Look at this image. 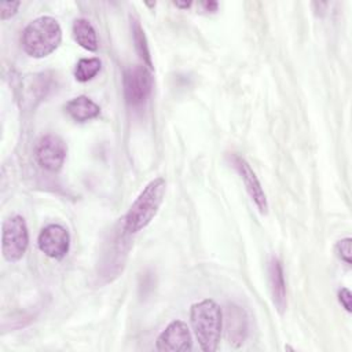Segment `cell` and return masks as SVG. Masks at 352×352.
<instances>
[{
  "instance_id": "277c9868",
  "label": "cell",
  "mask_w": 352,
  "mask_h": 352,
  "mask_svg": "<svg viewBox=\"0 0 352 352\" xmlns=\"http://www.w3.org/2000/svg\"><path fill=\"white\" fill-rule=\"evenodd\" d=\"M29 246V231L22 216L7 217L1 226V253L10 263L19 261Z\"/></svg>"
},
{
  "instance_id": "e0dca14e",
  "label": "cell",
  "mask_w": 352,
  "mask_h": 352,
  "mask_svg": "<svg viewBox=\"0 0 352 352\" xmlns=\"http://www.w3.org/2000/svg\"><path fill=\"white\" fill-rule=\"evenodd\" d=\"M21 6V1H1L0 3V14L1 21H6L11 16H14Z\"/></svg>"
},
{
  "instance_id": "ac0fdd59",
  "label": "cell",
  "mask_w": 352,
  "mask_h": 352,
  "mask_svg": "<svg viewBox=\"0 0 352 352\" xmlns=\"http://www.w3.org/2000/svg\"><path fill=\"white\" fill-rule=\"evenodd\" d=\"M338 301H340V304L345 308L346 312H351V311H352V304H351V301H352V294H351L349 289L342 287V289L338 290Z\"/></svg>"
},
{
  "instance_id": "52a82bcc",
  "label": "cell",
  "mask_w": 352,
  "mask_h": 352,
  "mask_svg": "<svg viewBox=\"0 0 352 352\" xmlns=\"http://www.w3.org/2000/svg\"><path fill=\"white\" fill-rule=\"evenodd\" d=\"M37 245L47 257L62 260L70 249V234L60 224H48L40 231Z\"/></svg>"
},
{
  "instance_id": "d6986e66",
  "label": "cell",
  "mask_w": 352,
  "mask_h": 352,
  "mask_svg": "<svg viewBox=\"0 0 352 352\" xmlns=\"http://www.w3.org/2000/svg\"><path fill=\"white\" fill-rule=\"evenodd\" d=\"M202 6L205 7L206 11H210V12L216 11V8H217V3L216 1H204Z\"/></svg>"
},
{
  "instance_id": "5b68a950",
  "label": "cell",
  "mask_w": 352,
  "mask_h": 352,
  "mask_svg": "<svg viewBox=\"0 0 352 352\" xmlns=\"http://www.w3.org/2000/svg\"><path fill=\"white\" fill-rule=\"evenodd\" d=\"M151 70L144 65H135L124 73V95L129 106H140L153 91Z\"/></svg>"
},
{
  "instance_id": "4fadbf2b",
  "label": "cell",
  "mask_w": 352,
  "mask_h": 352,
  "mask_svg": "<svg viewBox=\"0 0 352 352\" xmlns=\"http://www.w3.org/2000/svg\"><path fill=\"white\" fill-rule=\"evenodd\" d=\"M73 37L80 47L95 52L98 50V37L92 23L85 18H77L73 22Z\"/></svg>"
},
{
  "instance_id": "30bf717a",
  "label": "cell",
  "mask_w": 352,
  "mask_h": 352,
  "mask_svg": "<svg viewBox=\"0 0 352 352\" xmlns=\"http://www.w3.org/2000/svg\"><path fill=\"white\" fill-rule=\"evenodd\" d=\"M223 320H226V334L230 345L239 348L248 336V318L245 311L241 307L231 304L227 307L226 318H223Z\"/></svg>"
},
{
  "instance_id": "5bb4252c",
  "label": "cell",
  "mask_w": 352,
  "mask_h": 352,
  "mask_svg": "<svg viewBox=\"0 0 352 352\" xmlns=\"http://www.w3.org/2000/svg\"><path fill=\"white\" fill-rule=\"evenodd\" d=\"M131 29H132V38H133V44H135V50H136L138 55L143 60V65L147 66L150 70H153V62H151V55H150L147 38H146L144 30L140 26L139 21L133 19L132 23H131Z\"/></svg>"
},
{
  "instance_id": "9a60e30c",
  "label": "cell",
  "mask_w": 352,
  "mask_h": 352,
  "mask_svg": "<svg viewBox=\"0 0 352 352\" xmlns=\"http://www.w3.org/2000/svg\"><path fill=\"white\" fill-rule=\"evenodd\" d=\"M100 67L102 62L99 58H81L74 67V77L80 82H87L100 72Z\"/></svg>"
},
{
  "instance_id": "8fae6325",
  "label": "cell",
  "mask_w": 352,
  "mask_h": 352,
  "mask_svg": "<svg viewBox=\"0 0 352 352\" xmlns=\"http://www.w3.org/2000/svg\"><path fill=\"white\" fill-rule=\"evenodd\" d=\"M268 280L274 305L279 314H283L287 308V290L283 275V268L276 257H271L268 264Z\"/></svg>"
},
{
  "instance_id": "7c38bea8",
  "label": "cell",
  "mask_w": 352,
  "mask_h": 352,
  "mask_svg": "<svg viewBox=\"0 0 352 352\" xmlns=\"http://www.w3.org/2000/svg\"><path fill=\"white\" fill-rule=\"evenodd\" d=\"M66 113L77 122H87L99 116L100 107L88 96H76L65 104Z\"/></svg>"
},
{
  "instance_id": "2e32d148",
  "label": "cell",
  "mask_w": 352,
  "mask_h": 352,
  "mask_svg": "<svg viewBox=\"0 0 352 352\" xmlns=\"http://www.w3.org/2000/svg\"><path fill=\"white\" fill-rule=\"evenodd\" d=\"M351 238L346 236V238H342L340 239L337 243H336V253L337 256L345 263V264H351L352 263V258H351Z\"/></svg>"
},
{
  "instance_id": "9c48e42d",
  "label": "cell",
  "mask_w": 352,
  "mask_h": 352,
  "mask_svg": "<svg viewBox=\"0 0 352 352\" xmlns=\"http://www.w3.org/2000/svg\"><path fill=\"white\" fill-rule=\"evenodd\" d=\"M231 162H232V166L235 168V170L238 172V175L241 176L243 184H245V188L250 197V199L254 202V205L257 206L258 212L263 213V214H267L268 212V202H267V195L260 184V180L257 179L254 170L250 168L249 162L234 154L231 157Z\"/></svg>"
},
{
  "instance_id": "6da1fadb",
  "label": "cell",
  "mask_w": 352,
  "mask_h": 352,
  "mask_svg": "<svg viewBox=\"0 0 352 352\" xmlns=\"http://www.w3.org/2000/svg\"><path fill=\"white\" fill-rule=\"evenodd\" d=\"M190 322L199 348L204 352H214L223 330V311L220 305L212 298L192 304L190 308Z\"/></svg>"
},
{
  "instance_id": "8992f818",
  "label": "cell",
  "mask_w": 352,
  "mask_h": 352,
  "mask_svg": "<svg viewBox=\"0 0 352 352\" xmlns=\"http://www.w3.org/2000/svg\"><path fill=\"white\" fill-rule=\"evenodd\" d=\"M34 154L41 168L48 172H58L66 160L67 147L59 136L48 133L38 139Z\"/></svg>"
},
{
  "instance_id": "ffe728a7",
  "label": "cell",
  "mask_w": 352,
  "mask_h": 352,
  "mask_svg": "<svg viewBox=\"0 0 352 352\" xmlns=\"http://www.w3.org/2000/svg\"><path fill=\"white\" fill-rule=\"evenodd\" d=\"M173 4L179 8H188L191 6V1H183V3L182 1H173Z\"/></svg>"
},
{
  "instance_id": "3957f363",
  "label": "cell",
  "mask_w": 352,
  "mask_h": 352,
  "mask_svg": "<svg viewBox=\"0 0 352 352\" xmlns=\"http://www.w3.org/2000/svg\"><path fill=\"white\" fill-rule=\"evenodd\" d=\"M22 47L32 58H45L54 52L62 41V29L52 16H38L29 22L22 32Z\"/></svg>"
},
{
  "instance_id": "ba28073f",
  "label": "cell",
  "mask_w": 352,
  "mask_h": 352,
  "mask_svg": "<svg viewBox=\"0 0 352 352\" xmlns=\"http://www.w3.org/2000/svg\"><path fill=\"white\" fill-rule=\"evenodd\" d=\"M161 352H187L192 349V337L188 326L182 320L170 322L155 341Z\"/></svg>"
},
{
  "instance_id": "7a4b0ae2",
  "label": "cell",
  "mask_w": 352,
  "mask_h": 352,
  "mask_svg": "<svg viewBox=\"0 0 352 352\" xmlns=\"http://www.w3.org/2000/svg\"><path fill=\"white\" fill-rule=\"evenodd\" d=\"M165 192L166 182L164 177H155L148 182L125 214V231L129 234H136L147 227L158 213Z\"/></svg>"
}]
</instances>
